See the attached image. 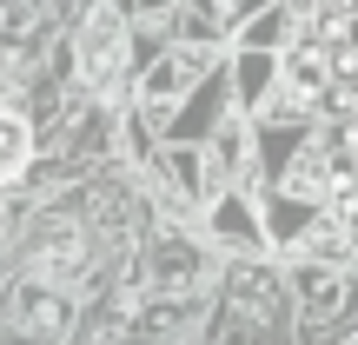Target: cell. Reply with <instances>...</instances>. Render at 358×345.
I'll return each instance as SVG.
<instances>
[{
  "label": "cell",
  "instance_id": "cell-4",
  "mask_svg": "<svg viewBox=\"0 0 358 345\" xmlns=\"http://www.w3.org/2000/svg\"><path fill=\"white\" fill-rule=\"evenodd\" d=\"M292 73L299 80H325V60H319V53H292Z\"/></svg>",
  "mask_w": 358,
  "mask_h": 345
},
{
  "label": "cell",
  "instance_id": "cell-5",
  "mask_svg": "<svg viewBox=\"0 0 358 345\" xmlns=\"http://www.w3.org/2000/svg\"><path fill=\"white\" fill-rule=\"evenodd\" d=\"M7 20H13V7H0V27H7Z\"/></svg>",
  "mask_w": 358,
  "mask_h": 345
},
{
  "label": "cell",
  "instance_id": "cell-2",
  "mask_svg": "<svg viewBox=\"0 0 358 345\" xmlns=\"http://www.w3.org/2000/svg\"><path fill=\"white\" fill-rule=\"evenodd\" d=\"M27 146H34V140H27V120L20 113H0V179H13L27 167Z\"/></svg>",
  "mask_w": 358,
  "mask_h": 345
},
{
  "label": "cell",
  "instance_id": "cell-1",
  "mask_svg": "<svg viewBox=\"0 0 358 345\" xmlns=\"http://www.w3.org/2000/svg\"><path fill=\"white\" fill-rule=\"evenodd\" d=\"M80 73H87L93 87H106V80L120 73V20L106 7H93L87 20H80Z\"/></svg>",
  "mask_w": 358,
  "mask_h": 345
},
{
  "label": "cell",
  "instance_id": "cell-3",
  "mask_svg": "<svg viewBox=\"0 0 358 345\" xmlns=\"http://www.w3.org/2000/svg\"><path fill=\"white\" fill-rule=\"evenodd\" d=\"M299 286H306V299H319V312H338V299H345V286H338L332 272H306Z\"/></svg>",
  "mask_w": 358,
  "mask_h": 345
}]
</instances>
